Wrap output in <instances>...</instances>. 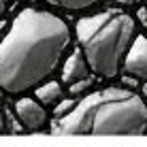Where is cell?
<instances>
[{
  "instance_id": "cell-4",
  "label": "cell",
  "mask_w": 147,
  "mask_h": 147,
  "mask_svg": "<svg viewBox=\"0 0 147 147\" xmlns=\"http://www.w3.org/2000/svg\"><path fill=\"white\" fill-rule=\"evenodd\" d=\"M128 92L121 88H107L100 92H92L85 98H81V102H75V107L68 111L66 115L58 117L51 124L53 134H90V126H92V117L98 111V107L107 100L126 96Z\"/></svg>"
},
{
  "instance_id": "cell-12",
  "label": "cell",
  "mask_w": 147,
  "mask_h": 147,
  "mask_svg": "<svg viewBox=\"0 0 147 147\" xmlns=\"http://www.w3.org/2000/svg\"><path fill=\"white\" fill-rule=\"evenodd\" d=\"M139 17H141V22H143L145 28H147V4H145V9H141V11H139Z\"/></svg>"
},
{
  "instance_id": "cell-15",
  "label": "cell",
  "mask_w": 147,
  "mask_h": 147,
  "mask_svg": "<svg viewBox=\"0 0 147 147\" xmlns=\"http://www.w3.org/2000/svg\"><path fill=\"white\" fill-rule=\"evenodd\" d=\"M4 132V115H2V109H0V134Z\"/></svg>"
},
{
  "instance_id": "cell-13",
  "label": "cell",
  "mask_w": 147,
  "mask_h": 147,
  "mask_svg": "<svg viewBox=\"0 0 147 147\" xmlns=\"http://www.w3.org/2000/svg\"><path fill=\"white\" fill-rule=\"evenodd\" d=\"M9 2H11V0H0V17H2V15L7 13V7H9Z\"/></svg>"
},
{
  "instance_id": "cell-10",
  "label": "cell",
  "mask_w": 147,
  "mask_h": 147,
  "mask_svg": "<svg viewBox=\"0 0 147 147\" xmlns=\"http://www.w3.org/2000/svg\"><path fill=\"white\" fill-rule=\"evenodd\" d=\"M73 107H75V102H73V100H68V98L64 100V98H62V100H60V102L53 107V115H55V119H58V117H62V115H66Z\"/></svg>"
},
{
  "instance_id": "cell-11",
  "label": "cell",
  "mask_w": 147,
  "mask_h": 147,
  "mask_svg": "<svg viewBox=\"0 0 147 147\" xmlns=\"http://www.w3.org/2000/svg\"><path fill=\"white\" fill-rule=\"evenodd\" d=\"M90 83H92L90 79H81V81H75V83L70 85V94H79V92H83V90L88 88Z\"/></svg>"
},
{
  "instance_id": "cell-16",
  "label": "cell",
  "mask_w": 147,
  "mask_h": 147,
  "mask_svg": "<svg viewBox=\"0 0 147 147\" xmlns=\"http://www.w3.org/2000/svg\"><path fill=\"white\" fill-rule=\"evenodd\" d=\"M4 30H7V22H4V19H0V38H2Z\"/></svg>"
},
{
  "instance_id": "cell-14",
  "label": "cell",
  "mask_w": 147,
  "mask_h": 147,
  "mask_svg": "<svg viewBox=\"0 0 147 147\" xmlns=\"http://www.w3.org/2000/svg\"><path fill=\"white\" fill-rule=\"evenodd\" d=\"M119 4H124V7H132V4H139L141 0H117Z\"/></svg>"
},
{
  "instance_id": "cell-5",
  "label": "cell",
  "mask_w": 147,
  "mask_h": 147,
  "mask_svg": "<svg viewBox=\"0 0 147 147\" xmlns=\"http://www.w3.org/2000/svg\"><path fill=\"white\" fill-rule=\"evenodd\" d=\"M121 66H124V70L128 75L147 81V36L139 34V36L132 38L128 51L124 55Z\"/></svg>"
},
{
  "instance_id": "cell-9",
  "label": "cell",
  "mask_w": 147,
  "mask_h": 147,
  "mask_svg": "<svg viewBox=\"0 0 147 147\" xmlns=\"http://www.w3.org/2000/svg\"><path fill=\"white\" fill-rule=\"evenodd\" d=\"M45 2L53 4V7L66 9V11H85V9H92L102 0H45Z\"/></svg>"
},
{
  "instance_id": "cell-6",
  "label": "cell",
  "mask_w": 147,
  "mask_h": 147,
  "mask_svg": "<svg viewBox=\"0 0 147 147\" xmlns=\"http://www.w3.org/2000/svg\"><path fill=\"white\" fill-rule=\"evenodd\" d=\"M15 113H17V117H19L24 128L40 130L47 124V111L34 98H19L15 102Z\"/></svg>"
},
{
  "instance_id": "cell-7",
  "label": "cell",
  "mask_w": 147,
  "mask_h": 147,
  "mask_svg": "<svg viewBox=\"0 0 147 147\" xmlns=\"http://www.w3.org/2000/svg\"><path fill=\"white\" fill-rule=\"evenodd\" d=\"M90 75V66H88V60L81 49H75L73 53L66 58L64 62V68H62V81L66 85H73L75 81H81V79H88Z\"/></svg>"
},
{
  "instance_id": "cell-8",
  "label": "cell",
  "mask_w": 147,
  "mask_h": 147,
  "mask_svg": "<svg viewBox=\"0 0 147 147\" xmlns=\"http://www.w3.org/2000/svg\"><path fill=\"white\" fill-rule=\"evenodd\" d=\"M34 100H38L43 107H55L62 100V85L58 81H45V83L36 85Z\"/></svg>"
},
{
  "instance_id": "cell-2",
  "label": "cell",
  "mask_w": 147,
  "mask_h": 147,
  "mask_svg": "<svg viewBox=\"0 0 147 147\" xmlns=\"http://www.w3.org/2000/svg\"><path fill=\"white\" fill-rule=\"evenodd\" d=\"M88 66L100 77H115L134 38L136 24L128 13L107 9L81 17L75 26Z\"/></svg>"
},
{
  "instance_id": "cell-1",
  "label": "cell",
  "mask_w": 147,
  "mask_h": 147,
  "mask_svg": "<svg viewBox=\"0 0 147 147\" xmlns=\"http://www.w3.org/2000/svg\"><path fill=\"white\" fill-rule=\"evenodd\" d=\"M68 43L70 30L62 17L45 9H24L0 38V88L22 94L40 85L58 68Z\"/></svg>"
},
{
  "instance_id": "cell-3",
  "label": "cell",
  "mask_w": 147,
  "mask_h": 147,
  "mask_svg": "<svg viewBox=\"0 0 147 147\" xmlns=\"http://www.w3.org/2000/svg\"><path fill=\"white\" fill-rule=\"evenodd\" d=\"M147 130V105L141 96H126L107 100L92 117V134H143Z\"/></svg>"
}]
</instances>
